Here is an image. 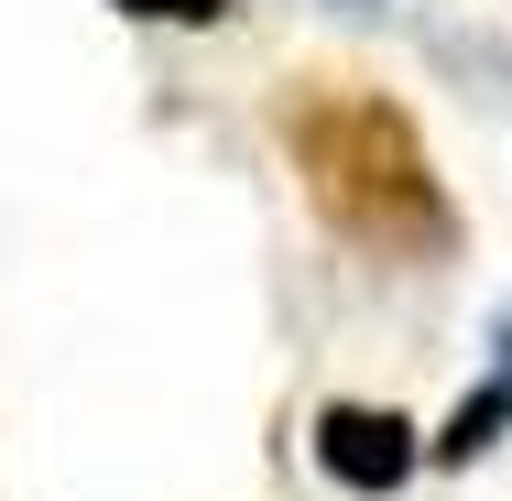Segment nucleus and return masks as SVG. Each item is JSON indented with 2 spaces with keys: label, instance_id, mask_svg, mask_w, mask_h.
<instances>
[{
  "label": "nucleus",
  "instance_id": "4",
  "mask_svg": "<svg viewBox=\"0 0 512 501\" xmlns=\"http://www.w3.org/2000/svg\"><path fill=\"white\" fill-rule=\"evenodd\" d=\"M120 22H153V33H218L240 22V0H109Z\"/></svg>",
  "mask_w": 512,
  "mask_h": 501
},
{
  "label": "nucleus",
  "instance_id": "5",
  "mask_svg": "<svg viewBox=\"0 0 512 501\" xmlns=\"http://www.w3.org/2000/svg\"><path fill=\"white\" fill-rule=\"evenodd\" d=\"M338 11H382V0H338Z\"/></svg>",
  "mask_w": 512,
  "mask_h": 501
},
{
  "label": "nucleus",
  "instance_id": "1",
  "mask_svg": "<svg viewBox=\"0 0 512 501\" xmlns=\"http://www.w3.org/2000/svg\"><path fill=\"white\" fill-rule=\"evenodd\" d=\"M273 142H284V164H295V186H306L327 240H349L371 262H447L469 240V218H458L414 109L393 88L306 66V77L273 88Z\"/></svg>",
  "mask_w": 512,
  "mask_h": 501
},
{
  "label": "nucleus",
  "instance_id": "2",
  "mask_svg": "<svg viewBox=\"0 0 512 501\" xmlns=\"http://www.w3.org/2000/svg\"><path fill=\"white\" fill-rule=\"evenodd\" d=\"M306 458H316V480H327V491H349V501H393L414 469H425V425H414L404 403L327 393V403H316V425H306Z\"/></svg>",
  "mask_w": 512,
  "mask_h": 501
},
{
  "label": "nucleus",
  "instance_id": "3",
  "mask_svg": "<svg viewBox=\"0 0 512 501\" xmlns=\"http://www.w3.org/2000/svg\"><path fill=\"white\" fill-rule=\"evenodd\" d=\"M502 436H512V295H502V316H491V371L447 403V425L425 436V469H480Z\"/></svg>",
  "mask_w": 512,
  "mask_h": 501
}]
</instances>
